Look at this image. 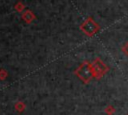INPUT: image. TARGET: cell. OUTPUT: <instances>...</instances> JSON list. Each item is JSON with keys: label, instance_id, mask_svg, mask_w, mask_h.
<instances>
[{"label": "cell", "instance_id": "ba28073f", "mask_svg": "<svg viewBox=\"0 0 128 115\" xmlns=\"http://www.w3.org/2000/svg\"><path fill=\"white\" fill-rule=\"evenodd\" d=\"M8 75V72L4 69H0V80H4Z\"/></svg>", "mask_w": 128, "mask_h": 115}, {"label": "cell", "instance_id": "8992f818", "mask_svg": "<svg viewBox=\"0 0 128 115\" xmlns=\"http://www.w3.org/2000/svg\"><path fill=\"white\" fill-rule=\"evenodd\" d=\"M14 8H15V10H16L17 12H22V11L24 10V8H25V5H24L22 2H17V3L15 4Z\"/></svg>", "mask_w": 128, "mask_h": 115}, {"label": "cell", "instance_id": "6da1fadb", "mask_svg": "<svg viewBox=\"0 0 128 115\" xmlns=\"http://www.w3.org/2000/svg\"><path fill=\"white\" fill-rule=\"evenodd\" d=\"M74 73L85 84L89 83L92 80V78H94L93 77L92 68H91V63L89 61H84L83 63H81L80 66L75 70Z\"/></svg>", "mask_w": 128, "mask_h": 115}, {"label": "cell", "instance_id": "52a82bcc", "mask_svg": "<svg viewBox=\"0 0 128 115\" xmlns=\"http://www.w3.org/2000/svg\"><path fill=\"white\" fill-rule=\"evenodd\" d=\"M105 113L107 114V115H113L114 113H115V108L112 106V105H108L106 108H105Z\"/></svg>", "mask_w": 128, "mask_h": 115}, {"label": "cell", "instance_id": "3957f363", "mask_svg": "<svg viewBox=\"0 0 128 115\" xmlns=\"http://www.w3.org/2000/svg\"><path fill=\"white\" fill-rule=\"evenodd\" d=\"M100 29V26L94 21L92 17H88L81 25H80V30L87 36L91 37L95 33H97Z\"/></svg>", "mask_w": 128, "mask_h": 115}, {"label": "cell", "instance_id": "277c9868", "mask_svg": "<svg viewBox=\"0 0 128 115\" xmlns=\"http://www.w3.org/2000/svg\"><path fill=\"white\" fill-rule=\"evenodd\" d=\"M22 19L26 22V23H31L34 19H35V14L31 11V10H25L23 13H22Z\"/></svg>", "mask_w": 128, "mask_h": 115}, {"label": "cell", "instance_id": "7a4b0ae2", "mask_svg": "<svg viewBox=\"0 0 128 115\" xmlns=\"http://www.w3.org/2000/svg\"><path fill=\"white\" fill-rule=\"evenodd\" d=\"M91 68H92V72H93V77L96 79L103 77L109 70L108 66L98 57L95 58L94 61L91 63Z\"/></svg>", "mask_w": 128, "mask_h": 115}, {"label": "cell", "instance_id": "9c48e42d", "mask_svg": "<svg viewBox=\"0 0 128 115\" xmlns=\"http://www.w3.org/2000/svg\"><path fill=\"white\" fill-rule=\"evenodd\" d=\"M122 51H123V52H124V53H125V54L128 56V42H127V43H126V44L123 46V48H122Z\"/></svg>", "mask_w": 128, "mask_h": 115}, {"label": "cell", "instance_id": "5b68a950", "mask_svg": "<svg viewBox=\"0 0 128 115\" xmlns=\"http://www.w3.org/2000/svg\"><path fill=\"white\" fill-rule=\"evenodd\" d=\"M15 110L16 111H18V112H23L24 110H25V108H26V105L24 104V102H21V101H19V102H17L16 104H15Z\"/></svg>", "mask_w": 128, "mask_h": 115}, {"label": "cell", "instance_id": "30bf717a", "mask_svg": "<svg viewBox=\"0 0 128 115\" xmlns=\"http://www.w3.org/2000/svg\"><path fill=\"white\" fill-rule=\"evenodd\" d=\"M127 115H128V114H127Z\"/></svg>", "mask_w": 128, "mask_h": 115}]
</instances>
